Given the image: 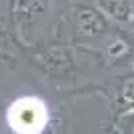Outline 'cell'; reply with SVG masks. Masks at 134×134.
I'll return each mask as SVG.
<instances>
[{"label":"cell","mask_w":134,"mask_h":134,"mask_svg":"<svg viewBox=\"0 0 134 134\" xmlns=\"http://www.w3.org/2000/svg\"><path fill=\"white\" fill-rule=\"evenodd\" d=\"M8 120L18 134H38L46 124V110L38 100L22 98L16 104H12Z\"/></svg>","instance_id":"6da1fadb"}]
</instances>
